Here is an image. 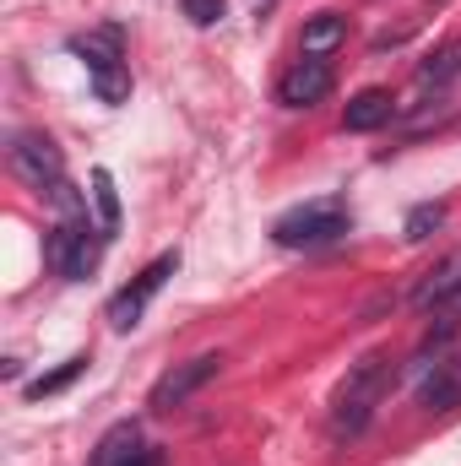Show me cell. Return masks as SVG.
I'll return each instance as SVG.
<instances>
[{
	"mask_svg": "<svg viewBox=\"0 0 461 466\" xmlns=\"http://www.w3.org/2000/svg\"><path fill=\"white\" fill-rule=\"evenodd\" d=\"M391 115H396L391 93H385V87H364V93H353V98H347L343 130H380Z\"/></svg>",
	"mask_w": 461,
	"mask_h": 466,
	"instance_id": "11",
	"label": "cell"
},
{
	"mask_svg": "<svg viewBox=\"0 0 461 466\" xmlns=\"http://www.w3.org/2000/svg\"><path fill=\"white\" fill-rule=\"evenodd\" d=\"M456 76H461V38L446 44V49H435V55L418 66V82H424V87H446V82H456Z\"/></svg>",
	"mask_w": 461,
	"mask_h": 466,
	"instance_id": "14",
	"label": "cell"
},
{
	"mask_svg": "<svg viewBox=\"0 0 461 466\" xmlns=\"http://www.w3.org/2000/svg\"><path fill=\"white\" fill-rule=\"evenodd\" d=\"M71 49H77L82 66L93 71V87H98L104 104H125V98H130V71H125L115 27H98V33H87V38H71Z\"/></svg>",
	"mask_w": 461,
	"mask_h": 466,
	"instance_id": "3",
	"label": "cell"
},
{
	"mask_svg": "<svg viewBox=\"0 0 461 466\" xmlns=\"http://www.w3.org/2000/svg\"><path fill=\"white\" fill-rule=\"evenodd\" d=\"M424 407L429 412H456L461 407V363H435V374L424 380Z\"/></svg>",
	"mask_w": 461,
	"mask_h": 466,
	"instance_id": "12",
	"label": "cell"
},
{
	"mask_svg": "<svg viewBox=\"0 0 461 466\" xmlns=\"http://www.w3.org/2000/svg\"><path fill=\"white\" fill-rule=\"evenodd\" d=\"M49 266L60 271V277H87L93 266H98V233H93V223L77 212V218H66L60 228L49 233Z\"/></svg>",
	"mask_w": 461,
	"mask_h": 466,
	"instance_id": "5",
	"label": "cell"
},
{
	"mask_svg": "<svg viewBox=\"0 0 461 466\" xmlns=\"http://www.w3.org/2000/svg\"><path fill=\"white\" fill-rule=\"evenodd\" d=\"M185 11H190V22H196V27L223 22V0H185Z\"/></svg>",
	"mask_w": 461,
	"mask_h": 466,
	"instance_id": "18",
	"label": "cell"
},
{
	"mask_svg": "<svg viewBox=\"0 0 461 466\" xmlns=\"http://www.w3.org/2000/svg\"><path fill=\"white\" fill-rule=\"evenodd\" d=\"M385 390H391V358H385V352L358 358V363L347 369V380L337 385V396H332V434H337V440L364 434Z\"/></svg>",
	"mask_w": 461,
	"mask_h": 466,
	"instance_id": "1",
	"label": "cell"
},
{
	"mask_svg": "<svg viewBox=\"0 0 461 466\" xmlns=\"http://www.w3.org/2000/svg\"><path fill=\"white\" fill-rule=\"evenodd\" d=\"M326 93H332V66L315 60V55H304V60L277 82V98H282L288 109H310V104H321Z\"/></svg>",
	"mask_w": 461,
	"mask_h": 466,
	"instance_id": "10",
	"label": "cell"
},
{
	"mask_svg": "<svg viewBox=\"0 0 461 466\" xmlns=\"http://www.w3.org/2000/svg\"><path fill=\"white\" fill-rule=\"evenodd\" d=\"M337 44H347V16H337V11H321V16H310V22H304V55L326 60Z\"/></svg>",
	"mask_w": 461,
	"mask_h": 466,
	"instance_id": "13",
	"label": "cell"
},
{
	"mask_svg": "<svg viewBox=\"0 0 461 466\" xmlns=\"http://www.w3.org/2000/svg\"><path fill=\"white\" fill-rule=\"evenodd\" d=\"M11 174L22 179V185H33V190H55V185H66V157H60V147L44 136V130H22L16 141H11Z\"/></svg>",
	"mask_w": 461,
	"mask_h": 466,
	"instance_id": "4",
	"label": "cell"
},
{
	"mask_svg": "<svg viewBox=\"0 0 461 466\" xmlns=\"http://www.w3.org/2000/svg\"><path fill=\"white\" fill-rule=\"evenodd\" d=\"M93 466H163V451H152L136 423H115V429L98 440Z\"/></svg>",
	"mask_w": 461,
	"mask_h": 466,
	"instance_id": "9",
	"label": "cell"
},
{
	"mask_svg": "<svg viewBox=\"0 0 461 466\" xmlns=\"http://www.w3.org/2000/svg\"><path fill=\"white\" fill-rule=\"evenodd\" d=\"M347 233V207L343 201H310V207H293L288 218H277L271 238L282 249H315V244H332Z\"/></svg>",
	"mask_w": 461,
	"mask_h": 466,
	"instance_id": "2",
	"label": "cell"
},
{
	"mask_svg": "<svg viewBox=\"0 0 461 466\" xmlns=\"http://www.w3.org/2000/svg\"><path fill=\"white\" fill-rule=\"evenodd\" d=\"M440 223H446V207H440V201H429V207H418V212L407 218V238L418 244V238H429Z\"/></svg>",
	"mask_w": 461,
	"mask_h": 466,
	"instance_id": "17",
	"label": "cell"
},
{
	"mask_svg": "<svg viewBox=\"0 0 461 466\" xmlns=\"http://www.w3.org/2000/svg\"><path fill=\"white\" fill-rule=\"evenodd\" d=\"M413 309H424V315H461V249L446 255V260L413 288Z\"/></svg>",
	"mask_w": 461,
	"mask_h": 466,
	"instance_id": "8",
	"label": "cell"
},
{
	"mask_svg": "<svg viewBox=\"0 0 461 466\" xmlns=\"http://www.w3.org/2000/svg\"><path fill=\"white\" fill-rule=\"evenodd\" d=\"M82 369H87V358H71L66 369H55V374H44V380H33V385H27V396H33V401H38V396H55V390H60V385H71V380H77Z\"/></svg>",
	"mask_w": 461,
	"mask_h": 466,
	"instance_id": "16",
	"label": "cell"
},
{
	"mask_svg": "<svg viewBox=\"0 0 461 466\" xmlns=\"http://www.w3.org/2000/svg\"><path fill=\"white\" fill-rule=\"evenodd\" d=\"M93 201H98L104 233H115V228H119V196H115V179H109V168H93Z\"/></svg>",
	"mask_w": 461,
	"mask_h": 466,
	"instance_id": "15",
	"label": "cell"
},
{
	"mask_svg": "<svg viewBox=\"0 0 461 466\" xmlns=\"http://www.w3.org/2000/svg\"><path fill=\"white\" fill-rule=\"evenodd\" d=\"M174 266H179V255H158V260L130 282V288H119L115 304H109V326H115V331H130V326L141 320V309H147V304L158 299V288L174 277Z\"/></svg>",
	"mask_w": 461,
	"mask_h": 466,
	"instance_id": "7",
	"label": "cell"
},
{
	"mask_svg": "<svg viewBox=\"0 0 461 466\" xmlns=\"http://www.w3.org/2000/svg\"><path fill=\"white\" fill-rule=\"evenodd\" d=\"M223 374V352H201V358H190V363H174L158 385H152V396H147V407H158V412H169V407H185L201 385H212Z\"/></svg>",
	"mask_w": 461,
	"mask_h": 466,
	"instance_id": "6",
	"label": "cell"
}]
</instances>
